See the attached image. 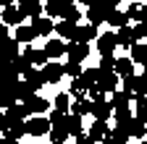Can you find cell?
I'll return each mask as SVG.
<instances>
[{"instance_id":"obj_1","label":"cell","mask_w":147,"mask_h":144,"mask_svg":"<svg viewBox=\"0 0 147 144\" xmlns=\"http://www.w3.org/2000/svg\"><path fill=\"white\" fill-rule=\"evenodd\" d=\"M24 129L32 136H45L50 131V121L42 118V115H32V121H24Z\"/></svg>"},{"instance_id":"obj_2","label":"cell","mask_w":147,"mask_h":144,"mask_svg":"<svg viewBox=\"0 0 147 144\" xmlns=\"http://www.w3.org/2000/svg\"><path fill=\"white\" fill-rule=\"evenodd\" d=\"M61 76H63V63L47 60V63L42 66V79H45V84H58Z\"/></svg>"},{"instance_id":"obj_3","label":"cell","mask_w":147,"mask_h":144,"mask_svg":"<svg viewBox=\"0 0 147 144\" xmlns=\"http://www.w3.org/2000/svg\"><path fill=\"white\" fill-rule=\"evenodd\" d=\"M16 8H18V13H21L24 19L29 16L32 21H34V19H40V16H42V3H40V0H21V3H18Z\"/></svg>"},{"instance_id":"obj_4","label":"cell","mask_w":147,"mask_h":144,"mask_svg":"<svg viewBox=\"0 0 147 144\" xmlns=\"http://www.w3.org/2000/svg\"><path fill=\"white\" fill-rule=\"evenodd\" d=\"M97 37H100V34H97V26H76V34H74V40L71 42H76V45H89L92 40H95L97 42Z\"/></svg>"},{"instance_id":"obj_5","label":"cell","mask_w":147,"mask_h":144,"mask_svg":"<svg viewBox=\"0 0 147 144\" xmlns=\"http://www.w3.org/2000/svg\"><path fill=\"white\" fill-rule=\"evenodd\" d=\"M95 89L100 94H113L116 89H118V76L116 74H100V79H97V84H95Z\"/></svg>"},{"instance_id":"obj_6","label":"cell","mask_w":147,"mask_h":144,"mask_svg":"<svg viewBox=\"0 0 147 144\" xmlns=\"http://www.w3.org/2000/svg\"><path fill=\"white\" fill-rule=\"evenodd\" d=\"M116 47H118V42H116V34H113V31H105V34H100V37H97V50H100V55H113Z\"/></svg>"},{"instance_id":"obj_7","label":"cell","mask_w":147,"mask_h":144,"mask_svg":"<svg viewBox=\"0 0 147 144\" xmlns=\"http://www.w3.org/2000/svg\"><path fill=\"white\" fill-rule=\"evenodd\" d=\"M24 107H26V113H29V115H40V113L50 110V102H47L45 97H40V94H32V97L24 102Z\"/></svg>"},{"instance_id":"obj_8","label":"cell","mask_w":147,"mask_h":144,"mask_svg":"<svg viewBox=\"0 0 147 144\" xmlns=\"http://www.w3.org/2000/svg\"><path fill=\"white\" fill-rule=\"evenodd\" d=\"M123 92L131 94V97H144L147 89H144V84H142L139 76H126V79H123Z\"/></svg>"},{"instance_id":"obj_9","label":"cell","mask_w":147,"mask_h":144,"mask_svg":"<svg viewBox=\"0 0 147 144\" xmlns=\"http://www.w3.org/2000/svg\"><path fill=\"white\" fill-rule=\"evenodd\" d=\"M89 113L95 115V121H102V123H108V121H110V115H113V107L108 105V100H100V102H92Z\"/></svg>"},{"instance_id":"obj_10","label":"cell","mask_w":147,"mask_h":144,"mask_svg":"<svg viewBox=\"0 0 147 144\" xmlns=\"http://www.w3.org/2000/svg\"><path fill=\"white\" fill-rule=\"evenodd\" d=\"M66 55H68L71 63H79V66H82V60L89 55V45H76V42H71V45H66Z\"/></svg>"},{"instance_id":"obj_11","label":"cell","mask_w":147,"mask_h":144,"mask_svg":"<svg viewBox=\"0 0 147 144\" xmlns=\"http://www.w3.org/2000/svg\"><path fill=\"white\" fill-rule=\"evenodd\" d=\"M0 21H3L5 26H21L24 24V16L18 13L16 5H8V8H3V13H0Z\"/></svg>"},{"instance_id":"obj_12","label":"cell","mask_w":147,"mask_h":144,"mask_svg":"<svg viewBox=\"0 0 147 144\" xmlns=\"http://www.w3.org/2000/svg\"><path fill=\"white\" fill-rule=\"evenodd\" d=\"M42 52H45V58H47V60H55V58L66 55V42H63V40H55V37H53V40L45 45V50H42Z\"/></svg>"},{"instance_id":"obj_13","label":"cell","mask_w":147,"mask_h":144,"mask_svg":"<svg viewBox=\"0 0 147 144\" xmlns=\"http://www.w3.org/2000/svg\"><path fill=\"white\" fill-rule=\"evenodd\" d=\"M29 89H32V92L37 94V89H40V86H45V79H42V71H37V68H32V71H26V74H24V79H21Z\"/></svg>"},{"instance_id":"obj_14","label":"cell","mask_w":147,"mask_h":144,"mask_svg":"<svg viewBox=\"0 0 147 144\" xmlns=\"http://www.w3.org/2000/svg\"><path fill=\"white\" fill-rule=\"evenodd\" d=\"M126 134H129V136H137V139H142V136L147 134V123H144V118L131 115V121H129V126H126Z\"/></svg>"},{"instance_id":"obj_15","label":"cell","mask_w":147,"mask_h":144,"mask_svg":"<svg viewBox=\"0 0 147 144\" xmlns=\"http://www.w3.org/2000/svg\"><path fill=\"white\" fill-rule=\"evenodd\" d=\"M113 34H116V42H118L121 47H131V45H137V37H134V29H131V26L116 29Z\"/></svg>"},{"instance_id":"obj_16","label":"cell","mask_w":147,"mask_h":144,"mask_svg":"<svg viewBox=\"0 0 147 144\" xmlns=\"http://www.w3.org/2000/svg\"><path fill=\"white\" fill-rule=\"evenodd\" d=\"M113 74H116L118 79L134 76V63H131V58H116V68H113Z\"/></svg>"},{"instance_id":"obj_17","label":"cell","mask_w":147,"mask_h":144,"mask_svg":"<svg viewBox=\"0 0 147 144\" xmlns=\"http://www.w3.org/2000/svg\"><path fill=\"white\" fill-rule=\"evenodd\" d=\"M0 55H3L5 60H13L18 55V42L13 37H5V40H0Z\"/></svg>"},{"instance_id":"obj_18","label":"cell","mask_w":147,"mask_h":144,"mask_svg":"<svg viewBox=\"0 0 147 144\" xmlns=\"http://www.w3.org/2000/svg\"><path fill=\"white\" fill-rule=\"evenodd\" d=\"M105 21H108L110 26H116V29H123V26H129V16H126V11L113 8V11L105 16Z\"/></svg>"},{"instance_id":"obj_19","label":"cell","mask_w":147,"mask_h":144,"mask_svg":"<svg viewBox=\"0 0 147 144\" xmlns=\"http://www.w3.org/2000/svg\"><path fill=\"white\" fill-rule=\"evenodd\" d=\"M108 131H110V129H108V123H102V121H95V123L89 126V134H87V136H89L92 141L97 144V141H102V139L108 136Z\"/></svg>"},{"instance_id":"obj_20","label":"cell","mask_w":147,"mask_h":144,"mask_svg":"<svg viewBox=\"0 0 147 144\" xmlns=\"http://www.w3.org/2000/svg\"><path fill=\"white\" fill-rule=\"evenodd\" d=\"M134 97L131 94H126L123 92V89H121V92H118V89H116V92L113 94H110V100H108V105L110 107H113V110H118V107H129V102H131Z\"/></svg>"},{"instance_id":"obj_21","label":"cell","mask_w":147,"mask_h":144,"mask_svg":"<svg viewBox=\"0 0 147 144\" xmlns=\"http://www.w3.org/2000/svg\"><path fill=\"white\" fill-rule=\"evenodd\" d=\"M68 8V3H61V0H47V3L42 5V11L47 13V19H53V16H63Z\"/></svg>"},{"instance_id":"obj_22","label":"cell","mask_w":147,"mask_h":144,"mask_svg":"<svg viewBox=\"0 0 147 144\" xmlns=\"http://www.w3.org/2000/svg\"><path fill=\"white\" fill-rule=\"evenodd\" d=\"M32 29H34V34H50L55 29V24H53V19H47V16H40V19L32 21Z\"/></svg>"},{"instance_id":"obj_23","label":"cell","mask_w":147,"mask_h":144,"mask_svg":"<svg viewBox=\"0 0 147 144\" xmlns=\"http://www.w3.org/2000/svg\"><path fill=\"white\" fill-rule=\"evenodd\" d=\"M129 52H131V55H129V58H131V63H142L144 68H147V45H131V47H129Z\"/></svg>"},{"instance_id":"obj_24","label":"cell","mask_w":147,"mask_h":144,"mask_svg":"<svg viewBox=\"0 0 147 144\" xmlns=\"http://www.w3.org/2000/svg\"><path fill=\"white\" fill-rule=\"evenodd\" d=\"M66 131H68V136H71V134H74V136L84 134V126H82V118H79V115H74V113H68V115H66Z\"/></svg>"},{"instance_id":"obj_25","label":"cell","mask_w":147,"mask_h":144,"mask_svg":"<svg viewBox=\"0 0 147 144\" xmlns=\"http://www.w3.org/2000/svg\"><path fill=\"white\" fill-rule=\"evenodd\" d=\"M34 37H37V34H34L32 26H24V24H21V26H16V37H13V40H16L18 45H29Z\"/></svg>"},{"instance_id":"obj_26","label":"cell","mask_w":147,"mask_h":144,"mask_svg":"<svg viewBox=\"0 0 147 144\" xmlns=\"http://www.w3.org/2000/svg\"><path fill=\"white\" fill-rule=\"evenodd\" d=\"M5 118H11V121H26L29 113H26V107H24L21 102H13L8 110H5Z\"/></svg>"},{"instance_id":"obj_27","label":"cell","mask_w":147,"mask_h":144,"mask_svg":"<svg viewBox=\"0 0 147 144\" xmlns=\"http://www.w3.org/2000/svg\"><path fill=\"white\" fill-rule=\"evenodd\" d=\"M55 34L63 40H74V34H76V24H68V21H58L55 24Z\"/></svg>"},{"instance_id":"obj_28","label":"cell","mask_w":147,"mask_h":144,"mask_svg":"<svg viewBox=\"0 0 147 144\" xmlns=\"http://www.w3.org/2000/svg\"><path fill=\"white\" fill-rule=\"evenodd\" d=\"M11 68H13V74L18 76V74H26V71H32V63H29L26 55H16V58L11 60Z\"/></svg>"},{"instance_id":"obj_29","label":"cell","mask_w":147,"mask_h":144,"mask_svg":"<svg viewBox=\"0 0 147 144\" xmlns=\"http://www.w3.org/2000/svg\"><path fill=\"white\" fill-rule=\"evenodd\" d=\"M113 121H116V129H126L129 121H131V110H129V107H118V110H113Z\"/></svg>"},{"instance_id":"obj_30","label":"cell","mask_w":147,"mask_h":144,"mask_svg":"<svg viewBox=\"0 0 147 144\" xmlns=\"http://www.w3.org/2000/svg\"><path fill=\"white\" fill-rule=\"evenodd\" d=\"M21 55H26L32 66H45V63H47V58H45V52H42V50H34V47H26V50L21 52Z\"/></svg>"},{"instance_id":"obj_31","label":"cell","mask_w":147,"mask_h":144,"mask_svg":"<svg viewBox=\"0 0 147 144\" xmlns=\"http://www.w3.org/2000/svg\"><path fill=\"white\" fill-rule=\"evenodd\" d=\"M144 5L142 3H131V5H129V11H126V16H129V21H137V24H142L144 21Z\"/></svg>"},{"instance_id":"obj_32","label":"cell","mask_w":147,"mask_h":144,"mask_svg":"<svg viewBox=\"0 0 147 144\" xmlns=\"http://www.w3.org/2000/svg\"><path fill=\"white\" fill-rule=\"evenodd\" d=\"M89 107H92V102H89L87 97H82V100H74V102H71V113L82 118V115H87V113H89Z\"/></svg>"},{"instance_id":"obj_33","label":"cell","mask_w":147,"mask_h":144,"mask_svg":"<svg viewBox=\"0 0 147 144\" xmlns=\"http://www.w3.org/2000/svg\"><path fill=\"white\" fill-rule=\"evenodd\" d=\"M24 134H26V129H24V121H13V123L8 126V131H5V136H8V139H16V141L21 139Z\"/></svg>"},{"instance_id":"obj_34","label":"cell","mask_w":147,"mask_h":144,"mask_svg":"<svg viewBox=\"0 0 147 144\" xmlns=\"http://www.w3.org/2000/svg\"><path fill=\"white\" fill-rule=\"evenodd\" d=\"M53 105H55L53 110H58V113H63V115H68V113H71V97H68V94H58Z\"/></svg>"},{"instance_id":"obj_35","label":"cell","mask_w":147,"mask_h":144,"mask_svg":"<svg viewBox=\"0 0 147 144\" xmlns=\"http://www.w3.org/2000/svg\"><path fill=\"white\" fill-rule=\"evenodd\" d=\"M113 68H116V55H102L100 58V74H113Z\"/></svg>"},{"instance_id":"obj_36","label":"cell","mask_w":147,"mask_h":144,"mask_svg":"<svg viewBox=\"0 0 147 144\" xmlns=\"http://www.w3.org/2000/svg\"><path fill=\"white\" fill-rule=\"evenodd\" d=\"M82 71H84V68H82L79 63H71V60H68V63H63V74H66V76H71V81H74V79H79V76H82Z\"/></svg>"},{"instance_id":"obj_37","label":"cell","mask_w":147,"mask_h":144,"mask_svg":"<svg viewBox=\"0 0 147 144\" xmlns=\"http://www.w3.org/2000/svg\"><path fill=\"white\" fill-rule=\"evenodd\" d=\"M82 19V11L76 8V5H68L66 8V13H63V21H68V24H76Z\"/></svg>"},{"instance_id":"obj_38","label":"cell","mask_w":147,"mask_h":144,"mask_svg":"<svg viewBox=\"0 0 147 144\" xmlns=\"http://www.w3.org/2000/svg\"><path fill=\"white\" fill-rule=\"evenodd\" d=\"M47 121H50L53 129H66V115H63V113H58V110H53Z\"/></svg>"},{"instance_id":"obj_39","label":"cell","mask_w":147,"mask_h":144,"mask_svg":"<svg viewBox=\"0 0 147 144\" xmlns=\"http://www.w3.org/2000/svg\"><path fill=\"white\" fill-rule=\"evenodd\" d=\"M66 139H68V131H66V129H53V131H50V141H53V144H63Z\"/></svg>"},{"instance_id":"obj_40","label":"cell","mask_w":147,"mask_h":144,"mask_svg":"<svg viewBox=\"0 0 147 144\" xmlns=\"http://www.w3.org/2000/svg\"><path fill=\"white\" fill-rule=\"evenodd\" d=\"M134 107H137V115L147 121V97H134Z\"/></svg>"},{"instance_id":"obj_41","label":"cell","mask_w":147,"mask_h":144,"mask_svg":"<svg viewBox=\"0 0 147 144\" xmlns=\"http://www.w3.org/2000/svg\"><path fill=\"white\" fill-rule=\"evenodd\" d=\"M134 37H137V42L139 40H147V24H137L134 26Z\"/></svg>"},{"instance_id":"obj_42","label":"cell","mask_w":147,"mask_h":144,"mask_svg":"<svg viewBox=\"0 0 147 144\" xmlns=\"http://www.w3.org/2000/svg\"><path fill=\"white\" fill-rule=\"evenodd\" d=\"M74 139H76V144H95V141H92L87 134H79V136H74Z\"/></svg>"},{"instance_id":"obj_43","label":"cell","mask_w":147,"mask_h":144,"mask_svg":"<svg viewBox=\"0 0 147 144\" xmlns=\"http://www.w3.org/2000/svg\"><path fill=\"white\" fill-rule=\"evenodd\" d=\"M5 37H8V26L0 21V40H5Z\"/></svg>"},{"instance_id":"obj_44","label":"cell","mask_w":147,"mask_h":144,"mask_svg":"<svg viewBox=\"0 0 147 144\" xmlns=\"http://www.w3.org/2000/svg\"><path fill=\"white\" fill-rule=\"evenodd\" d=\"M0 144H18V141H16V139H8V136H5V139H0Z\"/></svg>"},{"instance_id":"obj_45","label":"cell","mask_w":147,"mask_h":144,"mask_svg":"<svg viewBox=\"0 0 147 144\" xmlns=\"http://www.w3.org/2000/svg\"><path fill=\"white\" fill-rule=\"evenodd\" d=\"M139 79H142V84H144V89H147V68L142 71V76H139Z\"/></svg>"},{"instance_id":"obj_46","label":"cell","mask_w":147,"mask_h":144,"mask_svg":"<svg viewBox=\"0 0 147 144\" xmlns=\"http://www.w3.org/2000/svg\"><path fill=\"white\" fill-rule=\"evenodd\" d=\"M102 144H118V141H113L110 136H105V139H102Z\"/></svg>"},{"instance_id":"obj_47","label":"cell","mask_w":147,"mask_h":144,"mask_svg":"<svg viewBox=\"0 0 147 144\" xmlns=\"http://www.w3.org/2000/svg\"><path fill=\"white\" fill-rule=\"evenodd\" d=\"M142 24H147V11H144V21H142Z\"/></svg>"},{"instance_id":"obj_48","label":"cell","mask_w":147,"mask_h":144,"mask_svg":"<svg viewBox=\"0 0 147 144\" xmlns=\"http://www.w3.org/2000/svg\"><path fill=\"white\" fill-rule=\"evenodd\" d=\"M134 144H147V141H134Z\"/></svg>"},{"instance_id":"obj_49","label":"cell","mask_w":147,"mask_h":144,"mask_svg":"<svg viewBox=\"0 0 147 144\" xmlns=\"http://www.w3.org/2000/svg\"><path fill=\"white\" fill-rule=\"evenodd\" d=\"M0 13H3V8H0Z\"/></svg>"},{"instance_id":"obj_50","label":"cell","mask_w":147,"mask_h":144,"mask_svg":"<svg viewBox=\"0 0 147 144\" xmlns=\"http://www.w3.org/2000/svg\"><path fill=\"white\" fill-rule=\"evenodd\" d=\"M0 139H3V136H0Z\"/></svg>"},{"instance_id":"obj_51","label":"cell","mask_w":147,"mask_h":144,"mask_svg":"<svg viewBox=\"0 0 147 144\" xmlns=\"http://www.w3.org/2000/svg\"><path fill=\"white\" fill-rule=\"evenodd\" d=\"M144 123H147V121H144Z\"/></svg>"}]
</instances>
